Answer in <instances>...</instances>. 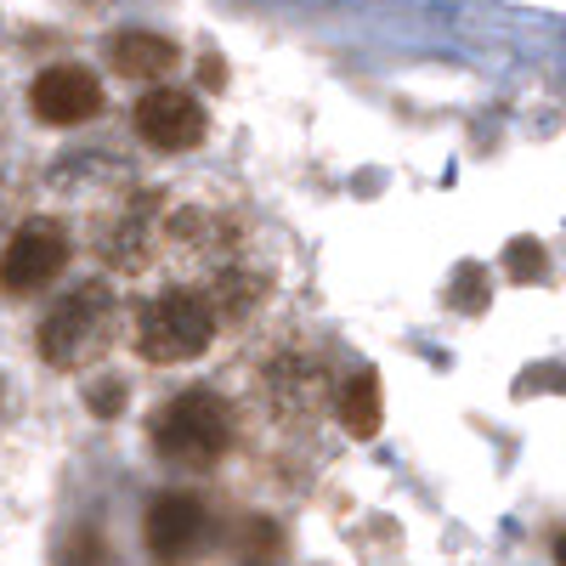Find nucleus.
<instances>
[{
  "label": "nucleus",
  "instance_id": "obj_1",
  "mask_svg": "<svg viewBox=\"0 0 566 566\" xmlns=\"http://www.w3.org/2000/svg\"><path fill=\"white\" fill-rule=\"evenodd\" d=\"M216 340V306L199 290H165L136 312V352L148 363H187L210 352Z\"/></svg>",
  "mask_w": 566,
  "mask_h": 566
},
{
  "label": "nucleus",
  "instance_id": "obj_2",
  "mask_svg": "<svg viewBox=\"0 0 566 566\" xmlns=\"http://www.w3.org/2000/svg\"><path fill=\"white\" fill-rule=\"evenodd\" d=\"M154 448L170 464H216L232 448V408L216 391H181L154 419Z\"/></svg>",
  "mask_w": 566,
  "mask_h": 566
},
{
  "label": "nucleus",
  "instance_id": "obj_3",
  "mask_svg": "<svg viewBox=\"0 0 566 566\" xmlns=\"http://www.w3.org/2000/svg\"><path fill=\"white\" fill-rule=\"evenodd\" d=\"M108 346V290L80 283V290L40 323V357L52 368H80Z\"/></svg>",
  "mask_w": 566,
  "mask_h": 566
},
{
  "label": "nucleus",
  "instance_id": "obj_4",
  "mask_svg": "<svg viewBox=\"0 0 566 566\" xmlns=\"http://www.w3.org/2000/svg\"><path fill=\"white\" fill-rule=\"evenodd\" d=\"M142 544L154 566H193L210 544V510L193 493H159L142 515Z\"/></svg>",
  "mask_w": 566,
  "mask_h": 566
},
{
  "label": "nucleus",
  "instance_id": "obj_5",
  "mask_svg": "<svg viewBox=\"0 0 566 566\" xmlns=\"http://www.w3.org/2000/svg\"><path fill=\"white\" fill-rule=\"evenodd\" d=\"M205 130H210V119H205L199 97H187V91H176V85H154V91L136 97V136L159 154L199 148Z\"/></svg>",
  "mask_w": 566,
  "mask_h": 566
},
{
  "label": "nucleus",
  "instance_id": "obj_6",
  "mask_svg": "<svg viewBox=\"0 0 566 566\" xmlns=\"http://www.w3.org/2000/svg\"><path fill=\"white\" fill-rule=\"evenodd\" d=\"M69 266V239L52 221H29L23 232H12V244L0 250V290L7 295H34L45 290L57 272Z\"/></svg>",
  "mask_w": 566,
  "mask_h": 566
},
{
  "label": "nucleus",
  "instance_id": "obj_7",
  "mask_svg": "<svg viewBox=\"0 0 566 566\" xmlns=\"http://www.w3.org/2000/svg\"><path fill=\"white\" fill-rule=\"evenodd\" d=\"M29 108H34L40 125H85V119L103 114V85H97V74L80 69V63H57V69L34 74Z\"/></svg>",
  "mask_w": 566,
  "mask_h": 566
},
{
  "label": "nucleus",
  "instance_id": "obj_8",
  "mask_svg": "<svg viewBox=\"0 0 566 566\" xmlns=\"http://www.w3.org/2000/svg\"><path fill=\"white\" fill-rule=\"evenodd\" d=\"M114 69L125 74V80H159V74H170L176 69V45L165 40V34H148V29H125L119 40H114Z\"/></svg>",
  "mask_w": 566,
  "mask_h": 566
},
{
  "label": "nucleus",
  "instance_id": "obj_9",
  "mask_svg": "<svg viewBox=\"0 0 566 566\" xmlns=\"http://www.w3.org/2000/svg\"><path fill=\"white\" fill-rule=\"evenodd\" d=\"M380 419H386V391H380V374L363 368V374H352L346 391H340V424H346V431H352L357 442H368L374 431H380Z\"/></svg>",
  "mask_w": 566,
  "mask_h": 566
},
{
  "label": "nucleus",
  "instance_id": "obj_10",
  "mask_svg": "<svg viewBox=\"0 0 566 566\" xmlns=\"http://www.w3.org/2000/svg\"><path fill=\"white\" fill-rule=\"evenodd\" d=\"M504 266H510L515 277H544V250H538L533 239H515V244L504 250Z\"/></svg>",
  "mask_w": 566,
  "mask_h": 566
},
{
  "label": "nucleus",
  "instance_id": "obj_11",
  "mask_svg": "<svg viewBox=\"0 0 566 566\" xmlns=\"http://www.w3.org/2000/svg\"><path fill=\"white\" fill-rule=\"evenodd\" d=\"M119 402H125V380H108V386H91V413H103V419H114V413H119Z\"/></svg>",
  "mask_w": 566,
  "mask_h": 566
},
{
  "label": "nucleus",
  "instance_id": "obj_12",
  "mask_svg": "<svg viewBox=\"0 0 566 566\" xmlns=\"http://www.w3.org/2000/svg\"><path fill=\"white\" fill-rule=\"evenodd\" d=\"M555 560H560V566H566V533H560V544H555Z\"/></svg>",
  "mask_w": 566,
  "mask_h": 566
}]
</instances>
